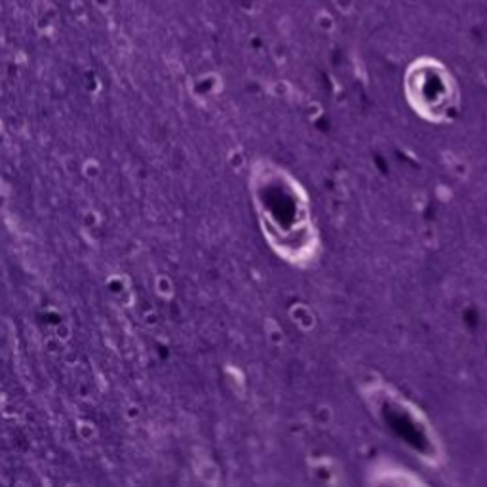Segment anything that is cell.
Masks as SVG:
<instances>
[{"label":"cell","instance_id":"cell-1","mask_svg":"<svg viewBox=\"0 0 487 487\" xmlns=\"http://www.w3.org/2000/svg\"><path fill=\"white\" fill-rule=\"evenodd\" d=\"M91 4H93V8H97L99 12H111L114 0H91Z\"/></svg>","mask_w":487,"mask_h":487}]
</instances>
